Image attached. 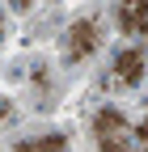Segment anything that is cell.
<instances>
[{
  "label": "cell",
  "mask_w": 148,
  "mask_h": 152,
  "mask_svg": "<svg viewBox=\"0 0 148 152\" xmlns=\"http://www.w3.org/2000/svg\"><path fill=\"white\" fill-rule=\"evenodd\" d=\"M13 152H68V135L51 131V135H34V140H17Z\"/></svg>",
  "instance_id": "5b68a950"
},
{
  "label": "cell",
  "mask_w": 148,
  "mask_h": 152,
  "mask_svg": "<svg viewBox=\"0 0 148 152\" xmlns=\"http://www.w3.org/2000/svg\"><path fill=\"white\" fill-rule=\"evenodd\" d=\"M114 21L123 34H148V4H114Z\"/></svg>",
  "instance_id": "277c9868"
},
{
  "label": "cell",
  "mask_w": 148,
  "mask_h": 152,
  "mask_svg": "<svg viewBox=\"0 0 148 152\" xmlns=\"http://www.w3.org/2000/svg\"><path fill=\"white\" fill-rule=\"evenodd\" d=\"M93 144L97 152H144L136 140V123L114 106H102L93 114Z\"/></svg>",
  "instance_id": "6da1fadb"
},
{
  "label": "cell",
  "mask_w": 148,
  "mask_h": 152,
  "mask_svg": "<svg viewBox=\"0 0 148 152\" xmlns=\"http://www.w3.org/2000/svg\"><path fill=\"white\" fill-rule=\"evenodd\" d=\"M148 72V55L136 47V51H119L114 64H110V85L114 89H136Z\"/></svg>",
  "instance_id": "3957f363"
},
{
  "label": "cell",
  "mask_w": 148,
  "mask_h": 152,
  "mask_svg": "<svg viewBox=\"0 0 148 152\" xmlns=\"http://www.w3.org/2000/svg\"><path fill=\"white\" fill-rule=\"evenodd\" d=\"M9 114H13V102H4V97H0V118H9Z\"/></svg>",
  "instance_id": "8992f818"
},
{
  "label": "cell",
  "mask_w": 148,
  "mask_h": 152,
  "mask_svg": "<svg viewBox=\"0 0 148 152\" xmlns=\"http://www.w3.org/2000/svg\"><path fill=\"white\" fill-rule=\"evenodd\" d=\"M97 47H102V26L93 21V17H81V21L68 26V34H64V59H68V64L89 59Z\"/></svg>",
  "instance_id": "7a4b0ae2"
},
{
  "label": "cell",
  "mask_w": 148,
  "mask_h": 152,
  "mask_svg": "<svg viewBox=\"0 0 148 152\" xmlns=\"http://www.w3.org/2000/svg\"><path fill=\"white\" fill-rule=\"evenodd\" d=\"M0 34H4V21H0Z\"/></svg>",
  "instance_id": "52a82bcc"
}]
</instances>
